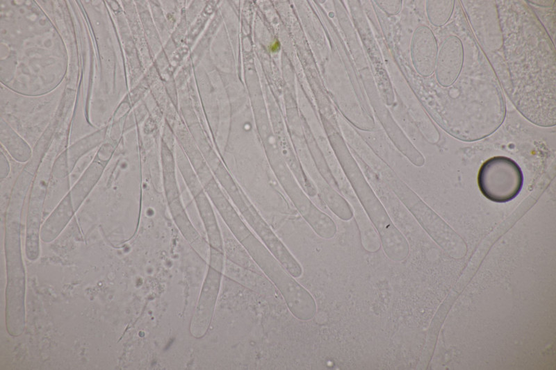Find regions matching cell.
Masks as SVG:
<instances>
[{
    "label": "cell",
    "instance_id": "obj_5",
    "mask_svg": "<svg viewBox=\"0 0 556 370\" xmlns=\"http://www.w3.org/2000/svg\"><path fill=\"white\" fill-rule=\"evenodd\" d=\"M464 61V49L456 36L448 37L443 42L436 63V77L443 87L452 85L457 79Z\"/></svg>",
    "mask_w": 556,
    "mask_h": 370
},
{
    "label": "cell",
    "instance_id": "obj_7",
    "mask_svg": "<svg viewBox=\"0 0 556 370\" xmlns=\"http://www.w3.org/2000/svg\"><path fill=\"white\" fill-rule=\"evenodd\" d=\"M455 1H427V14L432 25L441 26L445 24L450 18Z\"/></svg>",
    "mask_w": 556,
    "mask_h": 370
},
{
    "label": "cell",
    "instance_id": "obj_3",
    "mask_svg": "<svg viewBox=\"0 0 556 370\" xmlns=\"http://www.w3.org/2000/svg\"><path fill=\"white\" fill-rule=\"evenodd\" d=\"M222 270V251L211 249L208 271L190 326L191 335L197 339L206 334L211 323Z\"/></svg>",
    "mask_w": 556,
    "mask_h": 370
},
{
    "label": "cell",
    "instance_id": "obj_4",
    "mask_svg": "<svg viewBox=\"0 0 556 370\" xmlns=\"http://www.w3.org/2000/svg\"><path fill=\"white\" fill-rule=\"evenodd\" d=\"M429 235L454 258H462L466 252V245L440 217L427 207L415 195L404 204Z\"/></svg>",
    "mask_w": 556,
    "mask_h": 370
},
{
    "label": "cell",
    "instance_id": "obj_6",
    "mask_svg": "<svg viewBox=\"0 0 556 370\" xmlns=\"http://www.w3.org/2000/svg\"><path fill=\"white\" fill-rule=\"evenodd\" d=\"M438 55L436 40L432 31L426 26L416 31L413 44L414 62L418 72L424 76L434 71Z\"/></svg>",
    "mask_w": 556,
    "mask_h": 370
},
{
    "label": "cell",
    "instance_id": "obj_1",
    "mask_svg": "<svg viewBox=\"0 0 556 370\" xmlns=\"http://www.w3.org/2000/svg\"><path fill=\"white\" fill-rule=\"evenodd\" d=\"M340 164L357 200L379 235L384 253L393 262L403 261L409 253L408 242L393 224L362 169L349 159H342Z\"/></svg>",
    "mask_w": 556,
    "mask_h": 370
},
{
    "label": "cell",
    "instance_id": "obj_2",
    "mask_svg": "<svg viewBox=\"0 0 556 370\" xmlns=\"http://www.w3.org/2000/svg\"><path fill=\"white\" fill-rule=\"evenodd\" d=\"M477 184L482 194L496 203H506L521 192L523 176L521 167L512 159L495 156L486 160L477 175Z\"/></svg>",
    "mask_w": 556,
    "mask_h": 370
}]
</instances>
